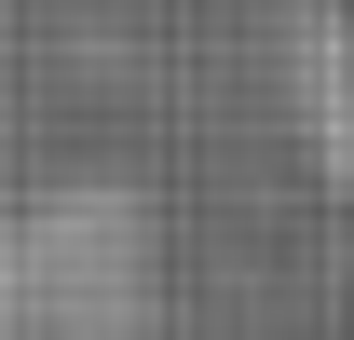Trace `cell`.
I'll return each mask as SVG.
<instances>
[{"label": "cell", "mask_w": 354, "mask_h": 340, "mask_svg": "<svg viewBox=\"0 0 354 340\" xmlns=\"http://www.w3.org/2000/svg\"><path fill=\"white\" fill-rule=\"evenodd\" d=\"M272 82H286V123H300L313 177L354 205V14L341 0H286L272 14Z\"/></svg>", "instance_id": "cell-2"}, {"label": "cell", "mask_w": 354, "mask_h": 340, "mask_svg": "<svg viewBox=\"0 0 354 340\" xmlns=\"http://www.w3.org/2000/svg\"><path fill=\"white\" fill-rule=\"evenodd\" d=\"M0 340H164V205L123 164L0 205Z\"/></svg>", "instance_id": "cell-1"}]
</instances>
